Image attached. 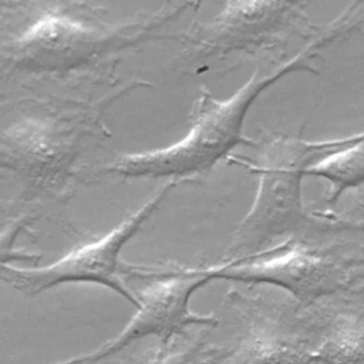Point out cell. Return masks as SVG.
<instances>
[{
  "label": "cell",
  "instance_id": "6da1fadb",
  "mask_svg": "<svg viewBox=\"0 0 364 364\" xmlns=\"http://www.w3.org/2000/svg\"><path fill=\"white\" fill-rule=\"evenodd\" d=\"M198 1H166L128 20L85 1H1V78L74 85L111 78L124 54L169 38L165 28Z\"/></svg>",
  "mask_w": 364,
  "mask_h": 364
},
{
  "label": "cell",
  "instance_id": "7a4b0ae2",
  "mask_svg": "<svg viewBox=\"0 0 364 364\" xmlns=\"http://www.w3.org/2000/svg\"><path fill=\"white\" fill-rule=\"evenodd\" d=\"M138 87L151 84L131 80L95 100L48 95L3 101L0 168L18 185L23 203L70 198L111 135L102 119L105 111Z\"/></svg>",
  "mask_w": 364,
  "mask_h": 364
},
{
  "label": "cell",
  "instance_id": "3957f363",
  "mask_svg": "<svg viewBox=\"0 0 364 364\" xmlns=\"http://www.w3.org/2000/svg\"><path fill=\"white\" fill-rule=\"evenodd\" d=\"M351 9L323 26L316 37L290 60L262 74L257 68L249 80L226 100H218L202 87L189 114V131L182 139L165 148L122 154L101 168L107 175L122 178H171L192 181L196 175L208 172L223 159L235 146H257V141L246 138L242 132L243 121L255 100L282 77L300 71H313L311 61L318 51L338 37L358 30L360 21Z\"/></svg>",
  "mask_w": 364,
  "mask_h": 364
},
{
  "label": "cell",
  "instance_id": "277c9868",
  "mask_svg": "<svg viewBox=\"0 0 364 364\" xmlns=\"http://www.w3.org/2000/svg\"><path fill=\"white\" fill-rule=\"evenodd\" d=\"M256 159L246 165L259 176L256 196L239 222L225 262L260 253V247L276 237L317 239L355 232L343 215L317 213L307 209L301 198V178L313 158L323 156L311 141L301 136L274 135L257 144Z\"/></svg>",
  "mask_w": 364,
  "mask_h": 364
},
{
  "label": "cell",
  "instance_id": "5b68a950",
  "mask_svg": "<svg viewBox=\"0 0 364 364\" xmlns=\"http://www.w3.org/2000/svg\"><path fill=\"white\" fill-rule=\"evenodd\" d=\"M218 266L215 279L277 286L297 306L309 309L363 284L364 247L341 240L287 239L273 249Z\"/></svg>",
  "mask_w": 364,
  "mask_h": 364
},
{
  "label": "cell",
  "instance_id": "8992f818",
  "mask_svg": "<svg viewBox=\"0 0 364 364\" xmlns=\"http://www.w3.org/2000/svg\"><path fill=\"white\" fill-rule=\"evenodd\" d=\"M300 1H228L205 21H196L181 37L182 50L169 63L186 73L232 54L263 55L286 47L294 36L311 40L323 26L313 24Z\"/></svg>",
  "mask_w": 364,
  "mask_h": 364
},
{
  "label": "cell",
  "instance_id": "52a82bcc",
  "mask_svg": "<svg viewBox=\"0 0 364 364\" xmlns=\"http://www.w3.org/2000/svg\"><path fill=\"white\" fill-rule=\"evenodd\" d=\"M181 182L191 181H168L135 212L102 237L73 249L64 257L51 264L16 267L3 263L0 273L1 280L27 296H37L44 290L64 283H95L117 291L121 297L138 307V296H135L121 279V273H127L125 264L119 262L121 249L141 230L144 223L154 215L166 195Z\"/></svg>",
  "mask_w": 364,
  "mask_h": 364
},
{
  "label": "cell",
  "instance_id": "ba28073f",
  "mask_svg": "<svg viewBox=\"0 0 364 364\" xmlns=\"http://www.w3.org/2000/svg\"><path fill=\"white\" fill-rule=\"evenodd\" d=\"M154 276L155 279L136 294L139 306L118 334L92 351L54 364H97L148 336L168 341L186 334L188 327H213L219 323L215 313L199 314L189 309L195 291L215 279L213 264L198 269L176 267Z\"/></svg>",
  "mask_w": 364,
  "mask_h": 364
},
{
  "label": "cell",
  "instance_id": "9c48e42d",
  "mask_svg": "<svg viewBox=\"0 0 364 364\" xmlns=\"http://www.w3.org/2000/svg\"><path fill=\"white\" fill-rule=\"evenodd\" d=\"M225 301L239 330L219 364H317L304 309L229 289Z\"/></svg>",
  "mask_w": 364,
  "mask_h": 364
},
{
  "label": "cell",
  "instance_id": "30bf717a",
  "mask_svg": "<svg viewBox=\"0 0 364 364\" xmlns=\"http://www.w3.org/2000/svg\"><path fill=\"white\" fill-rule=\"evenodd\" d=\"M304 313L317 364H364V301L337 297Z\"/></svg>",
  "mask_w": 364,
  "mask_h": 364
},
{
  "label": "cell",
  "instance_id": "8fae6325",
  "mask_svg": "<svg viewBox=\"0 0 364 364\" xmlns=\"http://www.w3.org/2000/svg\"><path fill=\"white\" fill-rule=\"evenodd\" d=\"M209 331L181 334L168 341H158L136 353H129L122 364H219L229 351V344L208 340Z\"/></svg>",
  "mask_w": 364,
  "mask_h": 364
},
{
  "label": "cell",
  "instance_id": "7c38bea8",
  "mask_svg": "<svg viewBox=\"0 0 364 364\" xmlns=\"http://www.w3.org/2000/svg\"><path fill=\"white\" fill-rule=\"evenodd\" d=\"M306 175L327 179L330 189L324 202L336 203L346 189L357 188L364 182V141L328 149L320 159L307 166Z\"/></svg>",
  "mask_w": 364,
  "mask_h": 364
},
{
  "label": "cell",
  "instance_id": "4fadbf2b",
  "mask_svg": "<svg viewBox=\"0 0 364 364\" xmlns=\"http://www.w3.org/2000/svg\"><path fill=\"white\" fill-rule=\"evenodd\" d=\"M343 216L353 222V225L355 226V230L364 232V191L355 196V199L353 200L351 209L343 213Z\"/></svg>",
  "mask_w": 364,
  "mask_h": 364
},
{
  "label": "cell",
  "instance_id": "5bb4252c",
  "mask_svg": "<svg viewBox=\"0 0 364 364\" xmlns=\"http://www.w3.org/2000/svg\"><path fill=\"white\" fill-rule=\"evenodd\" d=\"M358 141H364V132L355 134V135H350V136H343L338 139H327V141H314V148L320 152H327L328 149L334 148V146H340V145H346V144H353V142H358Z\"/></svg>",
  "mask_w": 364,
  "mask_h": 364
}]
</instances>
